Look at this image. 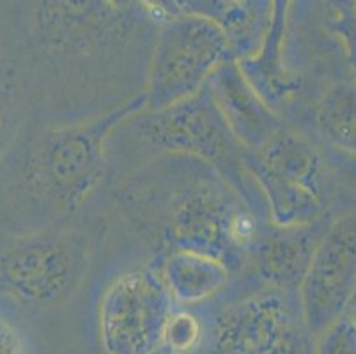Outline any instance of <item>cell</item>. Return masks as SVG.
Listing matches in <instances>:
<instances>
[{
    "mask_svg": "<svg viewBox=\"0 0 356 354\" xmlns=\"http://www.w3.org/2000/svg\"><path fill=\"white\" fill-rule=\"evenodd\" d=\"M0 354H25L18 331L0 317Z\"/></svg>",
    "mask_w": 356,
    "mask_h": 354,
    "instance_id": "d6986e66",
    "label": "cell"
},
{
    "mask_svg": "<svg viewBox=\"0 0 356 354\" xmlns=\"http://www.w3.org/2000/svg\"><path fill=\"white\" fill-rule=\"evenodd\" d=\"M356 294V211L330 223L298 287L300 316L310 335L344 317Z\"/></svg>",
    "mask_w": 356,
    "mask_h": 354,
    "instance_id": "5b68a950",
    "label": "cell"
},
{
    "mask_svg": "<svg viewBox=\"0 0 356 354\" xmlns=\"http://www.w3.org/2000/svg\"><path fill=\"white\" fill-rule=\"evenodd\" d=\"M229 61L231 43L215 19L179 9L160 29L142 105L160 112L186 102Z\"/></svg>",
    "mask_w": 356,
    "mask_h": 354,
    "instance_id": "6da1fadb",
    "label": "cell"
},
{
    "mask_svg": "<svg viewBox=\"0 0 356 354\" xmlns=\"http://www.w3.org/2000/svg\"><path fill=\"white\" fill-rule=\"evenodd\" d=\"M118 121L119 115L106 117L50 135L27 160V179L55 199L79 206L102 179L106 133Z\"/></svg>",
    "mask_w": 356,
    "mask_h": 354,
    "instance_id": "8992f818",
    "label": "cell"
},
{
    "mask_svg": "<svg viewBox=\"0 0 356 354\" xmlns=\"http://www.w3.org/2000/svg\"><path fill=\"white\" fill-rule=\"evenodd\" d=\"M202 324L190 312H172L163 331V347L172 354H188L199 346Z\"/></svg>",
    "mask_w": 356,
    "mask_h": 354,
    "instance_id": "9a60e30c",
    "label": "cell"
},
{
    "mask_svg": "<svg viewBox=\"0 0 356 354\" xmlns=\"http://www.w3.org/2000/svg\"><path fill=\"white\" fill-rule=\"evenodd\" d=\"M174 303L199 305L211 300L229 282V266L192 250H172L160 269Z\"/></svg>",
    "mask_w": 356,
    "mask_h": 354,
    "instance_id": "7c38bea8",
    "label": "cell"
},
{
    "mask_svg": "<svg viewBox=\"0 0 356 354\" xmlns=\"http://www.w3.org/2000/svg\"><path fill=\"white\" fill-rule=\"evenodd\" d=\"M142 131L154 145L211 163H232L243 149L222 121L206 87L179 105L149 112Z\"/></svg>",
    "mask_w": 356,
    "mask_h": 354,
    "instance_id": "ba28073f",
    "label": "cell"
},
{
    "mask_svg": "<svg viewBox=\"0 0 356 354\" xmlns=\"http://www.w3.org/2000/svg\"><path fill=\"white\" fill-rule=\"evenodd\" d=\"M206 89L222 121L243 149L259 151L284 129L277 113L259 96L234 58L216 70Z\"/></svg>",
    "mask_w": 356,
    "mask_h": 354,
    "instance_id": "9c48e42d",
    "label": "cell"
},
{
    "mask_svg": "<svg viewBox=\"0 0 356 354\" xmlns=\"http://www.w3.org/2000/svg\"><path fill=\"white\" fill-rule=\"evenodd\" d=\"M255 223L227 188L197 179L184 188L168 213L165 236L174 250H192L227 264L238 248L254 239Z\"/></svg>",
    "mask_w": 356,
    "mask_h": 354,
    "instance_id": "3957f363",
    "label": "cell"
},
{
    "mask_svg": "<svg viewBox=\"0 0 356 354\" xmlns=\"http://www.w3.org/2000/svg\"><path fill=\"white\" fill-rule=\"evenodd\" d=\"M16 102L15 90L8 83L0 82V156L8 149L11 136L15 133Z\"/></svg>",
    "mask_w": 356,
    "mask_h": 354,
    "instance_id": "e0dca14e",
    "label": "cell"
},
{
    "mask_svg": "<svg viewBox=\"0 0 356 354\" xmlns=\"http://www.w3.org/2000/svg\"><path fill=\"white\" fill-rule=\"evenodd\" d=\"M252 158L268 170L312 191L325 204L328 202V168L319 151L303 136L282 129L264 147L255 151Z\"/></svg>",
    "mask_w": 356,
    "mask_h": 354,
    "instance_id": "8fae6325",
    "label": "cell"
},
{
    "mask_svg": "<svg viewBox=\"0 0 356 354\" xmlns=\"http://www.w3.org/2000/svg\"><path fill=\"white\" fill-rule=\"evenodd\" d=\"M346 316L349 317V321H351L353 326H355V330H356V301H353V305L349 307V310H348V314H346Z\"/></svg>",
    "mask_w": 356,
    "mask_h": 354,
    "instance_id": "ffe728a7",
    "label": "cell"
},
{
    "mask_svg": "<svg viewBox=\"0 0 356 354\" xmlns=\"http://www.w3.org/2000/svg\"><path fill=\"white\" fill-rule=\"evenodd\" d=\"M351 6H353V11H351V13H353V15H355V16H356V2H353V4H351Z\"/></svg>",
    "mask_w": 356,
    "mask_h": 354,
    "instance_id": "44dd1931",
    "label": "cell"
},
{
    "mask_svg": "<svg viewBox=\"0 0 356 354\" xmlns=\"http://www.w3.org/2000/svg\"><path fill=\"white\" fill-rule=\"evenodd\" d=\"M316 122L330 144L356 156V80L335 83L323 94Z\"/></svg>",
    "mask_w": 356,
    "mask_h": 354,
    "instance_id": "5bb4252c",
    "label": "cell"
},
{
    "mask_svg": "<svg viewBox=\"0 0 356 354\" xmlns=\"http://www.w3.org/2000/svg\"><path fill=\"white\" fill-rule=\"evenodd\" d=\"M312 354H356V330L348 316L330 324L316 337Z\"/></svg>",
    "mask_w": 356,
    "mask_h": 354,
    "instance_id": "2e32d148",
    "label": "cell"
},
{
    "mask_svg": "<svg viewBox=\"0 0 356 354\" xmlns=\"http://www.w3.org/2000/svg\"><path fill=\"white\" fill-rule=\"evenodd\" d=\"M82 246L67 236H34L0 250V298L43 308L66 300L82 275Z\"/></svg>",
    "mask_w": 356,
    "mask_h": 354,
    "instance_id": "277c9868",
    "label": "cell"
},
{
    "mask_svg": "<svg viewBox=\"0 0 356 354\" xmlns=\"http://www.w3.org/2000/svg\"><path fill=\"white\" fill-rule=\"evenodd\" d=\"M309 335L280 291L239 301L216 323L220 354H312Z\"/></svg>",
    "mask_w": 356,
    "mask_h": 354,
    "instance_id": "52a82bcc",
    "label": "cell"
},
{
    "mask_svg": "<svg viewBox=\"0 0 356 354\" xmlns=\"http://www.w3.org/2000/svg\"><path fill=\"white\" fill-rule=\"evenodd\" d=\"M174 301L160 269L140 268L110 282L98 307V335L106 354H156Z\"/></svg>",
    "mask_w": 356,
    "mask_h": 354,
    "instance_id": "7a4b0ae2",
    "label": "cell"
},
{
    "mask_svg": "<svg viewBox=\"0 0 356 354\" xmlns=\"http://www.w3.org/2000/svg\"><path fill=\"white\" fill-rule=\"evenodd\" d=\"M335 29L342 45H344L349 66H351L353 73L356 77V16L353 13L344 15L342 18L337 19Z\"/></svg>",
    "mask_w": 356,
    "mask_h": 354,
    "instance_id": "ac0fdd59",
    "label": "cell"
},
{
    "mask_svg": "<svg viewBox=\"0 0 356 354\" xmlns=\"http://www.w3.org/2000/svg\"><path fill=\"white\" fill-rule=\"evenodd\" d=\"M247 165L264 195L270 218L277 229H303L321 218L326 204L312 191L268 170L254 158H248Z\"/></svg>",
    "mask_w": 356,
    "mask_h": 354,
    "instance_id": "4fadbf2b",
    "label": "cell"
},
{
    "mask_svg": "<svg viewBox=\"0 0 356 354\" xmlns=\"http://www.w3.org/2000/svg\"><path fill=\"white\" fill-rule=\"evenodd\" d=\"M319 236H310L309 227L278 229L254 246V268L259 278L273 291L298 289L309 269Z\"/></svg>",
    "mask_w": 356,
    "mask_h": 354,
    "instance_id": "30bf717a",
    "label": "cell"
}]
</instances>
